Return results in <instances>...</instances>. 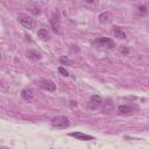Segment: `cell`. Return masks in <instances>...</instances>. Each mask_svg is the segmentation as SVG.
I'll list each match as a JSON object with an SVG mask.
<instances>
[{
	"instance_id": "obj_6",
	"label": "cell",
	"mask_w": 149,
	"mask_h": 149,
	"mask_svg": "<svg viewBox=\"0 0 149 149\" xmlns=\"http://www.w3.org/2000/svg\"><path fill=\"white\" fill-rule=\"evenodd\" d=\"M101 104H102V99H101V97H100V95L94 94V95H92V97L90 98V102H88L90 108L95 109V108H97V107H99Z\"/></svg>"
},
{
	"instance_id": "obj_11",
	"label": "cell",
	"mask_w": 149,
	"mask_h": 149,
	"mask_svg": "<svg viewBox=\"0 0 149 149\" xmlns=\"http://www.w3.org/2000/svg\"><path fill=\"white\" fill-rule=\"evenodd\" d=\"M98 19H99V22L100 23H108L111 21V19H112V15H111L109 12H104V13H101L99 15Z\"/></svg>"
},
{
	"instance_id": "obj_7",
	"label": "cell",
	"mask_w": 149,
	"mask_h": 149,
	"mask_svg": "<svg viewBox=\"0 0 149 149\" xmlns=\"http://www.w3.org/2000/svg\"><path fill=\"white\" fill-rule=\"evenodd\" d=\"M21 98L27 100V101H31L33 98H34V92L30 87H27V88H23L21 91Z\"/></svg>"
},
{
	"instance_id": "obj_16",
	"label": "cell",
	"mask_w": 149,
	"mask_h": 149,
	"mask_svg": "<svg viewBox=\"0 0 149 149\" xmlns=\"http://www.w3.org/2000/svg\"><path fill=\"white\" fill-rule=\"evenodd\" d=\"M140 10H141V12L144 14V13H146V7H144V6H141V7L139 8V12H140Z\"/></svg>"
},
{
	"instance_id": "obj_4",
	"label": "cell",
	"mask_w": 149,
	"mask_h": 149,
	"mask_svg": "<svg viewBox=\"0 0 149 149\" xmlns=\"http://www.w3.org/2000/svg\"><path fill=\"white\" fill-rule=\"evenodd\" d=\"M38 85L42 88H44L47 91H50V92H54L56 90V84L52 80H49V79H41L38 81Z\"/></svg>"
},
{
	"instance_id": "obj_14",
	"label": "cell",
	"mask_w": 149,
	"mask_h": 149,
	"mask_svg": "<svg viewBox=\"0 0 149 149\" xmlns=\"http://www.w3.org/2000/svg\"><path fill=\"white\" fill-rule=\"evenodd\" d=\"M57 70H58V72H59V73H61L62 76H65V77H69V76H70L69 71H68L66 69H64L63 66H59V68H58Z\"/></svg>"
},
{
	"instance_id": "obj_12",
	"label": "cell",
	"mask_w": 149,
	"mask_h": 149,
	"mask_svg": "<svg viewBox=\"0 0 149 149\" xmlns=\"http://www.w3.org/2000/svg\"><path fill=\"white\" fill-rule=\"evenodd\" d=\"M37 36H38L40 40L47 41V40L49 38V31H48V29H47V28H41V29L37 31Z\"/></svg>"
},
{
	"instance_id": "obj_15",
	"label": "cell",
	"mask_w": 149,
	"mask_h": 149,
	"mask_svg": "<svg viewBox=\"0 0 149 149\" xmlns=\"http://www.w3.org/2000/svg\"><path fill=\"white\" fill-rule=\"evenodd\" d=\"M86 3H88V5H97L98 2H99V0H84Z\"/></svg>"
},
{
	"instance_id": "obj_5",
	"label": "cell",
	"mask_w": 149,
	"mask_h": 149,
	"mask_svg": "<svg viewBox=\"0 0 149 149\" xmlns=\"http://www.w3.org/2000/svg\"><path fill=\"white\" fill-rule=\"evenodd\" d=\"M69 135L72 136V137H74V139H77V140H80V141H93V140H95L93 136L87 135V134H84V133H80V132L70 133Z\"/></svg>"
},
{
	"instance_id": "obj_2",
	"label": "cell",
	"mask_w": 149,
	"mask_h": 149,
	"mask_svg": "<svg viewBox=\"0 0 149 149\" xmlns=\"http://www.w3.org/2000/svg\"><path fill=\"white\" fill-rule=\"evenodd\" d=\"M93 45L97 48H106V49H114L115 42L109 37H99L93 42Z\"/></svg>"
},
{
	"instance_id": "obj_8",
	"label": "cell",
	"mask_w": 149,
	"mask_h": 149,
	"mask_svg": "<svg viewBox=\"0 0 149 149\" xmlns=\"http://www.w3.org/2000/svg\"><path fill=\"white\" fill-rule=\"evenodd\" d=\"M113 108H114L113 100H112V99H109V98H107V99H106V101H105V102H102V112H105V113H109V112H112V111H113Z\"/></svg>"
},
{
	"instance_id": "obj_1",
	"label": "cell",
	"mask_w": 149,
	"mask_h": 149,
	"mask_svg": "<svg viewBox=\"0 0 149 149\" xmlns=\"http://www.w3.org/2000/svg\"><path fill=\"white\" fill-rule=\"evenodd\" d=\"M51 126L54 128H58V129H65L70 126V120L66 118V116H63V115H58V116H55L52 120H51Z\"/></svg>"
},
{
	"instance_id": "obj_9",
	"label": "cell",
	"mask_w": 149,
	"mask_h": 149,
	"mask_svg": "<svg viewBox=\"0 0 149 149\" xmlns=\"http://www.w3.org/2000/svg\"><path fill=\"white\" fill-rule=\"evenodd\" d=\"M27 57L29 59H31V61H38V59L42 58L41 54L38 51H36V50H33V49H30V50L27 51Z\"/></svg>"
},
{
	"instance_id": "obj_13",
	"label": "cell",
	"mask_w": 149,
	"mask_h": 149,
	"mask_svg": "<svg viewBox=\"0 0 149 149\" xmlns=\"http://www.w3.org/2000/svg\"><path fill=\"white\" fill-rule=\"evenodd\" d=\"M134 108H135V107L126 106V105H121V106H119V107H118V111H119V113L125 114V113H132V112L134 111Z\"/></svg>"
},
{
	"instance_id": "obj_3",
	"label": "cell",
	"mask_w": 149,
	"mask_h": 149,
	"mask_svg": "<svg viewBox=\"0 0 149 149\" xmlns=\"http://www.w3.org/2000/svg\"><path fill=\"white\" fill-rule=\"evenodd\" d=\"M17 21H19L24 28H27V29H29V30H31V29H34V28L36 27V21H35V19H33L31 16L24 15V14H20V15L17 16Z\"/></svg>"
},
{
	"instance_id": "obj_10",
	"label": "cell",
	"mask_w": 149,
	"mask_h": 149,
	"mask_svg": "<svg viewBox=\"0 0 149 149\" xmlns=\"http://www.w3.org/2000/svg\"><path fill=\"white\" fill-rule=\"evenodd\" d=\"M113 31H114L115 37H118V38H122V40H125V38L127 37V35H126L125 30H123L122 28L118 27V26H114V27H113Z\"/></svg>"
}]
</instances>
